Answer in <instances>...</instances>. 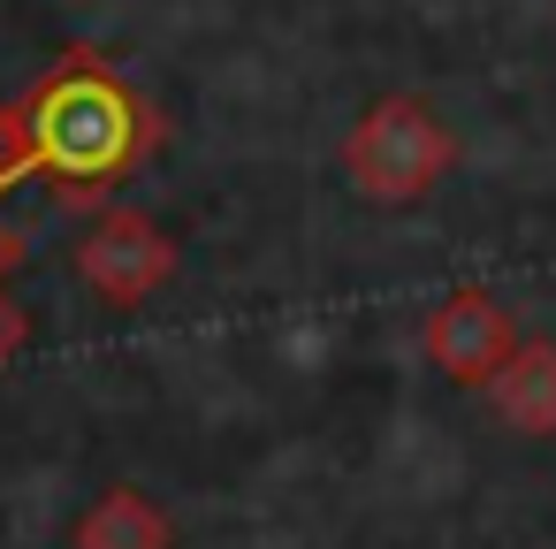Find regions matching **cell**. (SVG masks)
Returning a JSON list of instances; mask_svg holds the SVG:
<instances>
[{
	"mask_svg": "<svg viewBox=\"0 0 556 549\" xmlns=\"http://www.w3.org/2000/svg\"><path fill=\"white\" fill-rule=\"evenodd\" d=\"M153 146H161V115L138 100V85L108 54L70 47L47 70V85L24 100V153L9 169V191L16 184H54L62 199H100Z\"/></svg>",
	"mask_w": 556,
	"mask_h": 549,
	"instance_id": "1",
	"label": "cell"
},
{
	"mask_svg": "<svg viewBox=\"0 0 556 549\" xmlns=\"http://www.w3.org/2000/svg\"><path fill=\"white\" fill-rule=\"evenodd\" d=\"M450 161H457V138H450V123H442L419 92H381V100L351 123V138H343V176H351V191L374 199V207H412V199H427V191L450 176Z\"/></svg>",
	"mask_w": 556,
	"mask_h": 549,
	"instance_id": "2",
	"label": "cell"
},
{
	"mask_svg": "<svg viewBox=\"0 0 556 549\" xmlns=\"http://www.w3.org/2000/svg\"><path fill=\"white\" fill-rule=\"evenodd\" d=\"M419 351H427V366H434V374H450L457 389H488V382H495V366L518 351V321H510V305H503L495 290L457 283V290L427 313Z\"/></svg>",
	"mask_w": 556,
	"mask_h": 549,
	"instance_id": "3",
	"label": "cell"
},
{
	"mask_svg": "<svg viewBox=\"0 0 556 549\" xmlns=\"http://www.w3.org/2000/svg\"><path fill=\"white\" fill-rule=\"evenodd\" d=\"M77 267H85V283H92L108 305H146V298L176 275V245H168L146 214L115 207V214H100L92 237L77 245Z\"/></svg>",
	"mask_w": 556,
	"mask_h": 549,
	"instance_id": "4",
	"label": "cell"
},
{
	"mask_svg": "<svg viewBox=\"0 0 556 549\" xmlns=\"http://www.w3.org/2000/svg\"><path fill=\"white\" fill-rule=\"evenodd\" d=\"M488 404L503 427L518 435H556V344H518L495 382H488Z\"/></svg>",
	"mask_w": 556,
	"mask_h": 549,
	"instance_id": "5",
	"label": "cell"
},
{
	"mask_svg": "<svg viewBox=\"0 0 556 549\" xmlns=\"http://www.w3.org/2000/svg\"><path fill=\"white\" fill-rule=\"evenodd\" d=\"M77 549H168V519L153 511V496L108 488V496L77 519Z\"/></svg>",
	"mask_w": 556,
	"mask_h": 549,
	"instance_id": "6",
	"label": "cell"
},
{
	"mask_svg": "<svg viewBox=\"0 0 556 549\" xmlns=\"http://www.w3.org/2000/svg\"><path fill=\"white\" fill-rule=\"evenodd\" d=\"M24 336H31V321H24V305H9V298H0V366H9V359L24 351Z\"/></svg>",
	"mask_w": 556,
	"mask_h": 549,
	"instance_id": "7",
	"label": "cell"
},
{
	"mask_svg": "<svg viewBox=\"0 0 556 549\" xmlns=\"http://www.w3.org/2000/svg\"><path fill=\"white\" fill-rule=\"evenodd\" d=\"M16 267H24V229L0 222V275H16Z\"/></svg>",
	"mask_w": 556,
	"mask_h": 549,
	"instance_id": "8",
	"label": "cell"
}]
</instances>
